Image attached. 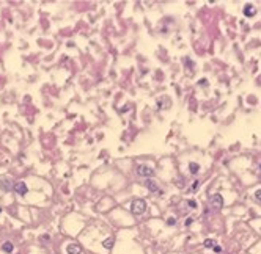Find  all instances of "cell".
Wrapping results in <instances>:
<instances>
[{
  "instance_id": "1",
  "label": "cell",
  "mask_w": 261,
  "mask_h": 254,
  "mask_svg": "<svg viewBox=\"0 0 261 254\" xmlns=\"http://www.w3.org/2000/svg\"><path fill=\"white\" fill-rule=\"evenodd\" d=\"M145 210H146V201H143V199H135L134 202H132L131 212L134 213V215H142Z\"/></svg>"
},
{
  "instance_id": "2",
  "label": "cell",
  "mask_w": 261,
  "mask_h": 254,
  "mask_svg": "<svg viewBox=\"0 0 261 254\" xmlns=\"http://www.w3.org/2000/svg\"><path fill=\"white\" fill-rule=\"evenodd\" d=\"M137 174L142 176V177H153L154 169L149 168V166H145V165H138L137 166Z\"/></svg>"
},
{
  "instance_id": "3",
  "label": "cell",
  "mask_w": 261,
  "mask_h": 254,
  "mask_svg": "<svg viewBox=\"0 0 261 254\" xmlns=\"http://www.w3.org/2000/svg\"><path fill=\"white\" fill-rule=\"evenodd\" d=\"M211 207L214 210H220L224 207V198H222V195H214L211 198Z\"/></svg>"
},
{
  "instance_id": "4",
  "label": "cell",
  "mask_w": 261,
  "mask_h": 254,
  "mask_svg": "<svg viewBox=\"0 0 261 254\" xmlns=\"http://www.w3.org/2000/svg\"><path fill=\"white\" fill-rule=\"evenodd\" d=\"M13 190L16 191V193H19L21 196H24V195H27V191H29V188H27V185L24 184V182H18V184H14V187H13Z\"/></svg>"
},
{
  "instance_id": "5",
  "label": "cell",
  "mask_w": 261,
  "mask_h": 254,
  "mask_svg": "<svg viewBox=\"0 0 261 254\" xmlns=\"http://www.w3.org/2000/svg\"><path fill=\"white\" fill-rule=\"evenodd\" d=\"M13 187L14 185H11V180L10 179H2V180H0V188H2L3 191H11V190H13Z\"/></svg>"
},
{
  "instance_id": "6",
  "label": "cell",
  "mask_w": 261,
  "mask_h": 254,
  "mask_svg": "<svg viewBox=\"0 0 261 254\" xmlns=\"http://www.w3.org/2000/svg\"><path fill=\"white\" fill-rule=\"evenodd\" d=\"M66 251H68V254H80L82 253V248L79 245H76V243H71V245H68Z\"/></svg>"
},
{
  "instance_id": "7",
  "label": "cell",
  "mask_w": 261,
  "mask_h": 254,
  "mask_svg": "<svg viewBox=\"0 0 261 254\" xmlns=\"http://www.w3.org/2000/svg\"><path fill=\"white\" fill-rule=\"evenodd\" d=\"M145 185H146L151 191H159V185L156 184V180H154V179H146V180H145Z\"/></svg>"
},
{
  "instance_id": "8",
  "label": "cell",
  "mask_w": 261,
  "mask_h": 254,
  "mask_svg": "<svg viewBox=\"0 0 261 254\" xmlns=\"http://www.w3.org/2000/svg\"><path fill=\"white\" fill-rule=\"evenodd\" d=\"M253 14H255V8H253V5H252V3L246 5V8H244V16H247V18H252Z\"/></svg>"
},
{
  "instance_id": "9",
  "label": "cell",
  "mask_w": 261,
  "mask_h": 254,
  "mask_svg": "<svg viewBox=\"0 0 261 254\" xmlns=\"http://www.w3.org/2000/svg\"><path fill=\"white\" fill-rule=\"evenodd\" d=\"M102 245H104V248H107V250H112L113 245H115V240L112 239V237H109V239H105L102 242Z\"/></svg>"
},
{
  "instance_id": "10",
  "label": "cell",
  "mask_w": 261,
  "mask_h": 254,
  "mask_svg": "<svg viewBox=\"0 0 261 254\" xmlns=\"http://www.w3.org/2000/svg\"><path fill=\"white\" fill-rule=\"evenodd\" d=\"M189 169H190V173H192V174H197L200 168H198V165H197V163H190V165H189Z\"/></svg>"
},
{
  "instance_id": "11",
  "label": "cell",
  "mask_w": 261,
  "mask_h": 254,
  "mask_svg": "<svg viewBox=\"0 0 261 254\" xmlns=\"http://www.w3.org/2000/svg\"><path fill=\"white\" fill-rule=\"evenodd\" d=\"M3 251H7V253H11V251H13V245H11L10 242H7V243L3 245Z\"/></svg>"
},
{
  "instance_id": "12",
  "label": "cell",
  "mask_w": 261,
  "mask_h": 254,
  "mask_svg": "<svg viewBox=\"0 0 261 254\" xmlns=\"http://www.w3.org/2000/svg\"><path fill=\"white\" fill-rule=\"evenodd\" d=\"M204 246H206V248H214V240L208 239L206 242H204Z\"/></svg>"
},
{
  "instance_id": "13",
  "label": "cell",
  "mask_w": 261,
  "mask_h": 254,
  "mask_svg": "<svg viewBox=\"0 0 261 254\" xmlns=\"http://www.w3.org/2000/svg\"><path fill=\"white\" fill-rule=\"evenodd\" d=\"M187 204H189V207H190V209H197V202L195 201H189Z\"/></svg>"
},
{
  "instance_id": "14",
  "label": "cell",
  "mask_w": 261,
  "mask_h": 254,
  "mask_svg": "<svg viewBox=\"0 0 261 254\" xmlns=\"http://www.w3.org/2000/svg\"><path fill=\"white\" fill-rule=\"evenodd\" d=\"M255 196H257V199H258V201H261V190H258L257 193H255Z\"/></svg>"
},
{
  "instance_id": "15",
  "label": "cell",
  "mask_w": 261,
  "mask_h": 254,
  "mask_svg": "<svg viewBox=\"0 0 261 254\" xmlns=\"http://www.w3.org/2000/svg\"><path fill=\"white\" fill-rule=\"evenodd\" d=\"M214 251H215V253H220V251H222V248H220L219 245H214Z\"/></svg>"
},
{
  "instance_id": "16",
  "label": "cell",
  "mask_w": 261,
  "mask_h": 254,
  "mask_svg": "<svg viewBox=\"0 0 261 254\" xmlns=\"http://www.w3.org/2000/svg\"><path fill=\"white\" fill-rule=\"evenodd\" d=\"M197 187H198V182H193V184H192V187H190V190L193 191V190L197 188Z\"/></svg>"
},
{
  "instance_id": "17",
  "label": "cell",
  "mask_w": 261,
  "mask_h": 254,
  "mask_svg": "<svg viewBox=\"0 0 261 254\" xmlns=\"http://www.w3.org/2000/svg\"><path fill=\"white\" fill-rule=\"evenodd\" d=\"M0 212H2V209H0Z\"/></svg>"
}]
</instances>
